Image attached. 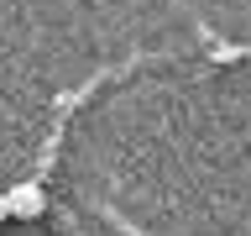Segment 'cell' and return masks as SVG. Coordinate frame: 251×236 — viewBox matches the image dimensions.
I'll return each mask as SVG.
<instances>
[{"label": "cell", "instance_id": "6da1fadb", "mask_svg": "<svg viewBox=\"0 0 251 236\" xmlns=\"http://www.w3.org/2000/svg\"><path fill=\"white\" fill-rule=\"evenodd\" d=\"M5 205H11L16 220H37L47 210V194H42V184H11L5 189Z\"/></svg>", "mask_w": 251, "mask_h": 236}, {"label": "cell", "instance_id": "7a4b0ae2", "mask_svg": "<svg viewBox=\"0 0 251 236\" xmlns=\"http://www.w3.org/2000/svg\"><path fill=\"white\" fill-rule=\"evenodd\" d=\"M11 220V205H5V189H0V226Z\"/></svg>", "mask_w": 251, "mask_h": 236}]
</instances>
